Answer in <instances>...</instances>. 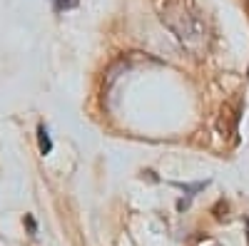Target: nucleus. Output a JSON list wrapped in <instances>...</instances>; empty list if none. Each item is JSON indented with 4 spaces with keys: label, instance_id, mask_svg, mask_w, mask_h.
I'll return each mask as SVG.
<instances>
[{
    "label": "nucleus",
    "instance_id": "nucleus-5",
    "mask_svg": "<svg viewBox=\"0 0 249 246\" xmlns=\"http://www.w3.org/2000/svg\"><path fill=\"white\" fill-rule=\"evenodd\" d=\"M120 246H135V244H132L130 236H122V239H120Z\"/></svg>",
    "mask_w": 249,
    "mask_h": 246
},
{
    "label": "nucleus",
    "instance_id": "nucleus-8",
    "mask_svg": "<svg viewBox=\"0 0 249 246\" xmlns=\"http://www.w3.org/2000/svg\"><path fill=\"white\" fill-rule=\"evenodd\" d=\"M247 75H249V70H247Z\"/></svg>",
    "mask_w": 249,
    "mask_h": 246
},
{
    "label": "nucleus",
    "instance_id": "nucleus-4",
    "mask_svg": "<svg viewBox=\"0 0 249 246\" xmlns=\"http://www.w3.org/2000/svg\"><path fill=\"white\" fill-rule=\"evenodd\" d=\"M77 5V0H57V10H62V8H75Z\"/></svg>",
    "mask_w": 249,
    "mask_h": 246
},
{
    "label": "nucleus",
    "instance_id": "nucleus-2",
    "mask_svg": "<svg viewBox=\"0 0 249 246\" xmlns=\"http://www.w3.org/2000/svg\"><path fill=\"white\" fill-rule=\"evenodd\" d=\"M237 122H239L237 110H232L230 105H224L222 117H219V132H224V134H234V132H237Z\"/></svg>",
    "mask_w": 249,
    "mask_h": 246
},
{
    "label": "nucleus",
    "instance_id": "nucleus-7",
    "mask_svg": "<svg viewBox=\"0 0 249 246\" xmlns=\"http://www.w3.org/2000/svg\"><path fill=\"white\" fill-rule=\"evenodd\" d=\"M247 8H249V0H247Z\"/></svg>",
    "mask_w": 249,
    "mask_h": 246
},
{
    "label": "nucleus",
    "instance_id": "nucleus-1",
    "mask_svg": "<svg viewBox=\"0 0 249 246\" xmlns=\"http://www.w3.org/2000/svg\"><path fill=\"white\" fill-rule=\"evenodd\" d=\"M160 20L192 55L207 50V23L195 0H152Z\"/></svg>",
    "mask_w": 249,
    "mask_h": 246
},
{
    "label": "nucleus",
    "instance_id": "nucleus-6",
    "mask_svg": "<svg viewBox=\"0 0 249 246\" xmlns=\"http://www.w3.org/2000/svg\"><path fill=\"white\" fill-rule=\"evenodd\" d=\"M244 227H247V246H249V219L244 221Z\"/></svg>",
    "mask_w": 249,
    "mask_h": 246
},
{
    "label": "nucleus",
    "instance_id": "nucleus-3",
    "mask_svg": "<svg viewBox=\"0 0 249 246\" xmlns=\"http://www.w3.org/2000/svg\"><path fill=\"white\" fill-rule=\"evenodd\" d=\"M37 134H40V152H43V154H48V152L53 149V142H50V137H48V130H45L43 125H40Z\"/></svg>",
    "mask_w": 249,
    "mask_h": 246
}]
</instances>
